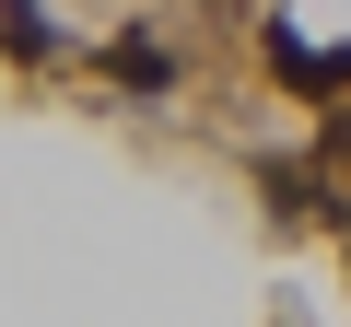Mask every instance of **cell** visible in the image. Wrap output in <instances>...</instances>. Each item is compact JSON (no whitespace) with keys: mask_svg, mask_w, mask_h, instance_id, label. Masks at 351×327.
Returning a JSON list of instances; mask_svg holds the SVG:
<instances>
[{"mask_svg":"<svg viewBox=\"0 0 351 327\" xmlns=\"http://www.w3.org/2000/svg\"><path fill=\"white\" fill-rule=\"evenodd\" d=\"M106 70H117V82H129V94H176V59H164V47H152V36H141V24H129V36H117V47H106Z\"/></svg>","mask_w":351,"mask_h":327,"instance_id":"6da1fadb","label":"cell"},{"mask_svg":"<svg viewBox=\"0 0 351 327\" xmlns=\"http://www.w3.org/2000/svg\"><path fill=\"white\" fill-rule=\"evenodd\" d=\"M0 36H12V59H71V36L47 24V0H0Z\"/></svg>","mask_w":351,"mask_h":327,"instance_id":"7a4b0ae2","label":"cell"}]
</instances>
